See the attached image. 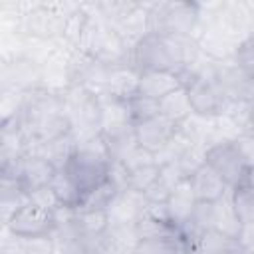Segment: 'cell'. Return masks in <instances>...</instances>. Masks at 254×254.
I'll list each match as a JSON object with an SVG mask.
<instances>
[{
  "label": "cell",
  "instance_id": "11",
  "mask_svg": "<svg viewBox=\"0 0 254 254\" xmlns=\"http://www.w3.org/2000/svg\"><path fill=\"white\" fill-rule=\"evenodd\" d=\"M139 77H141V73L131 64L113 65L107 71L103 93L113 97V99H117V101L127 103L131 97L139 95Z\"/></svg>",
  "mask_w": 254,
  "mask_h": 254
},
{
  "label": "cell",
  "instance_id": "31",
  "mask_svg": "<svg viewBox=\"0 0 254 254\" xmlns=\"http://www.w3.org/2000/svg\"><path fill=\"white\" fill-rule=\"evenodd\" d=\"M175 254H194V252H192V250H190L187 244H183V246H181V248H179Z\"/></svg>",
  "mask_w": 254,
  "mask_h": 254
},
{
  "label": "cell",
  "instance_id": "8",
  "mask_svg": "<svg viewBox=\"0 0 254 254\" xmlns=\"http://www.w3.org/2000/svg\"><path fill=\"white\" fill-rule=\"evenodd\" d=\"M69 12L64 4H38L22 14V26L28 36L40 42H50L64 36V26Z\"/></svg>",
  "mask_w": 254,
  "mask_h": 254
},
{
  "label": "cell",
  "instance_id": "20",
  "mask_svg": "<svg viewBox=\"0 0 254 254\" xmlns=\"http://www.w3.org/2000/svg\"><path fill=\"white\" fill-rule=\"evenodd\" d=\"M119 192H121L119 185L109 177L103 185H99L93 190H89V192L83 194L77 210H93V212L95 210H103V212H107L111 208V204L115 202V198H117Z\"/></svg>",
  "mask_w": 254,
  "mask_h": 254
},
{
  "label": "cell",
  "instance_id": "23",
  "mask_svg": "<svg viewBox=\"0 0 254 254\" xmlns=\"http://www.w3.org/2000/svg\"><path fill=\"white\" fill-rule=\"evenodd\" d=\"M230 200L242 224H254V189L242 183L230 189Z\"/></svg>",
  "mask_w": 254,
  "mask_h": 254
},
{
  "label": "cell",
  "instance_id": "17",
  "mask_svg": "<svg viewBox=\"0 0 254 254\" xmlns=\"http://www.w3.org/2000/svg\"><path fill=\"white\" fill-rule=\"evenodd\" d=\"M159 113L165 115L167 119L183 125L187 119L192 117V105H190V97H189V89L183 85L175 91H171L169 95H165L163 99H159Z\"/></svg>",
  "mask_w": 254,
  "mask_h": 254
},
{
  "label": "cell",
  "instance_id": "2",
  "mask_svg": "<svg viewBox=\"0 0 254 254\" xmlns=\"http://www.w3.org/2000/svg\"><path fill=\"white\" fill-rule=\"evenodd\" d=\"M111 155L107 141L101 133L77 141L75 151L67 159L64 171L77 185L81 194L103 185L111 175Z\"/></svg>",
  "mask_w": 254,
  "mask_h": 254
},
{
  "label": "cell",
  "instance_id": "13",
  "mask_svg": "<svg viewBox=\"0 0 254 254\" xmlns=\"http://www.w3.org/2000/svg\"><path fill=\"white\" fill-rule=\"evenodd\" d=\"M165 204H167V212H169V218H171L173 226L181 232V228L189 222V218L192 216V212H194V208L198 204V200L194 196V190L190 187V181L189 179L181 181L171 190V194H169Z\"/></svg>",
  "mask_w": 254,
  "mask_h": 254
},
{
  "label": "cell",
  "instance_id": "29",
  "mask_svg": "<svg viewBox=\"0 0 254 254\" xmlns=\"http://www.w3.org/2000/svg\"><path fill=\"white\" fill-rule=\"evenodd\" d=\"M238 244L248 252H254V224H244L238 236Z\"/></svg>",
  "mask_w": 254,
  "mask_h": 254
},
{
  "label": "cell",
  "instance_id": "26",
  "mask_svg": "<svg viewBox=\"0 0 254 254\" xmlns=\"http://www.w3.org/2000/svg\"><path fill=\"white\" fill-rule=\"evenodd\" d=\"M127 111H129V117H131V123L133 127L159 115V101L155 99H149L145 95H135L127 101Z\"/></svg>",
  "mask_w": 254,
  "mask_h": 254
},
{
  "label": "cell",
  "instance_id": "10",
  "mask_svg": "<svg viewBox=\"0 0 254 254\" xmlns=\"http://www.w3.org/2000/svg\"><path fill=\"white\" fill-rule=\"evenodd\" d=\"M181 125L167 119L165 115H155L139 125L133 127V133H135V141L141 149L157 155L177 133H179Z\"/></svg>",
  "mask_w": 254,
  "mask_h": 254
},
{
  "label": "cell",
  "instance_id": "9",
  "mask_svg": "<svg viewBox=\"0 0 254 254\" xmlns=\"http://www.w3.org/2000/svg\"><path fill=\"white\" fill-rule=\"evenodd\" d=\"M58 171H60V169H58L50 159H46V157L40 155V153L28 151V153L20 159V163H18L16 181L20 183V187L24 189V192L30 196V194H34L36 190L50 187V183H52V179L56 177Z\"/></svg>",
  "mask_w": 254,
  "mask_h": 254
},
{
  "label": "cell",
  "instance_id": "12",
  "mask_svg": "<svg viewBox=\"0 0 254 254\" xmlns=\"http://www.w3.org/2000/svg\"><path fill=\"white\" fill-rule=\"evenodd\" d=\"M190 187L194 190V196L198 202H206V204H214L220 198H224L230 192V187L222 181V177L210 169L206 163L202 167H198L190 177Z\"/></svg>",
  "mask_w": 254,
  "mask_h": 254
},
{
  "label": "cell",
  "instance_id": "14",
  "mask_svg": "<svg viewBox=\"0 0 254 254\" xmlns=\"http://www.w3.org/2000/svg\"><path fill=\"white\" fill-rule=\"evenodd\" d=\"M183 77L179 71L163 69V71H141L139 77V95H145L149 99H163L171 91L183 87Z\"/></svg>",
  "mask_w": 254,
  "mask_h": 254
},
{
  "label": "cell",
  "instance_id": "3",
  "mask_svg": "<svg viewBox=\"0 0 254 254\" xmlns=\"http://www.w3.org/2000/svg\"><path fill=\"white\" fill-rule=\"evenodd\" d=\"M202 28V10L196 2H159L149 6V32L194 40Z\"/></svg>",
  "mask_w": 254,
  "mask_h": 254
},
{
  "label": "cell",
  "instance_id": "21",
  "mask_svg": "<svg viewBox=\"0 0 254 254\" xmlns=\"http://www.w3.org/2000/svg\"><path fill=\"white\" fill-rule=\"evenodd\" d=\"M135 232L139 240H151V238H165V236H181V232L165 218H159L155 214H149L143 210L139 218L135 220Z\"/></svg>",
  "mask_w": 254,
  "mask_h": 254
},
{
  "label": "cell",
  "instance_id": "5",
  "mask_svg": "<svg viewBox=\"0 0 254 254\" xmlns=\"http://www.w3.org/2000/svg\"><path fill=\"white\" fill-rule=\"evenodd\" d=\"M6 230L10 236L20 240H38L50 238L58 228V216L54 210H48L32 200L18 206L6 218Z\"/></svg>",
  "mask_w": 254,
  "mask_h": 254
},
{
  "label": "cell",
  "instance_id": "4",
  "mask_svg": "<svg viewBox=\"0 0 254 254\" xmlns=\"http://www.w3.org/2000/svg\"><path fill=\"white\" fill-rule=\"evenodd\" d=\"M81 52H85L97 64L105 67H113V65L129 64L131 46L111 24L103 20V22H91Z\"/></svg>",
  "mask_w": 254,
  "mask_h": 254
},
{
  "label": "cell",
  "instance_id": "15",
  "mask_svg": "<svg viewBox=\"0 0 254 254\" xmlns=\"http://www.w3.org/2000/svg\"><path fill=\"white\" fill-rule=\"evenodd\" d=\"M242 220L238 218L234 206H232V200H230V192L220 198L218 202L212 204V228L228 238H234L238 240L240 232H242Z\"/></svg>",
  "mask_w": 254,
  "mask_h": 254
},
{
  "label": "cell",
  "instance_id": "19",
  "mask_svg": "<svg viewBox=\"0 0 254 254\" xmlns=\"http://www.w3.org/2000/svg\"><path fill=\"white\" fill-rule=\"evenodd\" d=\"M50 189H52L60 208H67V210H77L79 208V202H81L83 194L64 169H60L56 173V177L50 183Z\"/></svg>",
  "mask_w": 254,
  "mask_h": 254
},
{
  "label": "cell",
  "instance_id": "30",
  "mask_svg": "<svg viewBox=\"0 0 254 254\" xmlns=\"http://www.w3.org/2000/svg\"><path fill=\"white\" fill-rule=\"evenodd\" d=\"M248 187H252L254 189V167H250L248 169V173H246V181H244Z\"/></svg>",
  "mask_w": 254,
  "mask_h": 254
},
{
  "label": "cell",
  "instance_id": "33",
  "mask_svg": "<svg viewBox=\"0 0 254 254\" xmlns=\"http://www.w3.org/2000/svg\"><path fill=\"white\" fill-rule=\"evenodd\" d=\"M194 254H196V252H194Z\"/></svg>",
  "mask_w": 254,
  "mask_h": 254
},
{
  "label": "cell",
  "instance_id": "28",
  "mask_svg": "<svg viewBox=\"0 0 254 254\" xmlns=\"http://www.w3.org/2000/svg\"><path fill=\"white\" fill-rule=\"evenodd\" d=\"M234 143H236L240 155L244 157L248 169L254 167V135H238L234 139Z\"/></svg>",
  "mask_w": 254,
  "mask_h": 254
},
{
  "label": "cell",
  "instance_id": "7",
  "mask_svg": "<svg viewBox=\"0 0 254 254\" xmlns=\"http://www.w3.org/2000/svg\"><path fill=\"white\" fill-rule=\"evenodd\" d=\"M204 163L210 169H214L230 189L246 181L248 165L244 157L240 155L234 139H224V141H216L208 145L204 151Z\"/></svg>",
  "mask_w": 254,
  "mask_h": 254
},
{
  "label": "cell",
  "instance_id": "25",
  "mask_svg": "<svg viewBox=\"0 0 254 254\" xmlns=\"http://www.w3.org/2000/svg\"><path fill=\"white\" fill-rule=\"evenodd\" d=\"M181 236H165V238H151L139 240L131 254H175L183 246Z\"/></svg>",
  "mask_w": 254,
  "mask_h": 254
},
{
  "label": "cell",
  "instance_id": "6",
  "mask_svg": "<svg viewBox=\"0 0 254 254\" xmlns=\"http://www.w3.org/2000/svg\"><path fill=\"white\" fill-rule=\"evenodd\" d=\"M214 67H216V62H212L202 73L194 75L185 85L189 89L192 115L202 117V119L220 117L228 105V97L224 95L222 87L218 85V81L214 77Z\"/></svg>",
  "mask_w": 254,
  "mask_h": 254
},
{
  "label": "cell",
  "instance_id": "22",
  "mask_svg": "<svg viewBox=\"0 0 254 254\" xmlns=\"http://www.w3.org/2000/svg\"><path fill=\"white\" fill-rule=\"evenodd\" d=\"M236 248H238V240L228 238L212 228L198 238L192 252H196V254H232Z\"/></svg>",
  "mask_w": 254,
  "mask_h": 254
},
{
  "label": "cell",
  "instance_id": "32",
  "mask_svg": "<svg viewBox=\"0 0 254 254\" xmlns=\"http://www.w3.org/2000/svg\"><path fill=\"white\" fill-rule=\"evenodd\" d=\"M252 254H254V252H252Z\"/></svg>",
  "mask_w": 254,
  "mask_h": 254
},
{
  "label": "cell",
  "instance_id": "1",
  "mask_svg": "<svg viewBox=\"0 0 254 254\" xmlns=\"http://www.w3.org/2000/svg\"><path fill=\"white\" fill-rule=\"evenodd\" d=\"M200 58V50L194 40L171 38L157 32L143 34L133 46L129 54V64L141 71H179L185 65L196 62Z\"/></svg>",
  "mask_w": 254,
  "mask_h": 254
},
{
  "label": "cell",
  "instance_id": "24",
  "mask_svg": "<svg viewBox=\"0 0 254 254\" xmlns=\"http://www.w3.org/2000/svg\"><path fill=\"white\" fill-rule=\"evenodd\" d=\"M159 173H161L159 163H149V165L137 167L133 171H127V189L143 194L159 179Z\"/></svg>",
  "mask_w": 254,
  "mask_h": 254
},
{
  "label": "cell",
  "instance_id": "27",
  "mask_svg": "<svg viewBox=\"0 0 254 254\" xmlns=\"http://www.w3.org/2000/svg\"><path fill=\"white\" fill-rule=\"evenodd\" d=\"M232 64L238 65L240 69H244L246 73L254 75V34H250L248 38H244L242 42H238Z\"/></svg>",
  "mask_w": 254,
  "mask_h": 254
},
{
  "label": "cell",
  "instance_id": "18",
  "mask_svg": "<svg viewBox=\"0 0 254 254\" xmlns=\"http://www.w3.org/2000/svg\"><path fill=\"white\" fill-rule=\"evenodd\" d=\"M103 240L105 254H131L139 242L135 224H109Z\"/></svg>",
  "mask_w": 254,
  "mask_h": 254
},
{
  "label": "cell",
  "instance_id": "16",
  "mask_svg": "<svg viewBox=\"0 0 254 254\" xmlns=\"http://www.w3.org/2000/svg\"><path fill=\"white\" fill-rule=\"evenodd\" d=\"M71 224L79 238H101L109 228V214L103 210H73Z\"/></svg>",
  "mask_w": 254,
  "mask_h": 254
}]
</instances>
